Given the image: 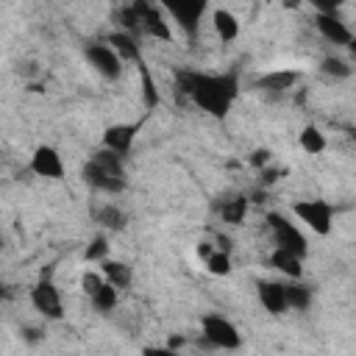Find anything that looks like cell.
<instances>
[{"label": "cell", "mask_w": 356, "mask_h": 356, "mask_svg": "<svg viewBox=\"0 0 356 356\" xmlns=\"http://www.w3.org/2000/svg\"><path fill=\"white\" fill-rule=\"evenodd\" d=\"M103 278L111 284V286H117V289H125L128 284H131V267L125 264V261H117V259H106L103 261Z\"/></svg>", "instance_id": "obj_19"}, {"label": "cell", "mask_w": 356, "mask_h": 356, "mask_svg": "<svg viewBox=\"0 0 356 356\" xmlns=\"http://www.w3.org/2000/svg\"><path fill=\"white\" fill-rule=\"evenodd\" d=\"M353 139H356V131H353Z\"/></svg>", "instance_id": "obj_35"}, {"label": "cell", "mask_w": 356, "mask_h": 356, "mask_svg": "<svg viewBox=\"0 0 356 356\" xmlns=\"http://www.w3.org/2000/svg\"><path fill=\"white\" fill-rule=\"evenodd\" d=\"M106 253H108V245H106V236H97L89 248H86V259L89 261H95V259H100V261H106Z\"/></svg>", "instance_id": "obj_28"}, {"label": "cell", "mask_w": 356, "mask_h": 356, "mask_svg": "<svg viewBox=\"0 0 356 356\" xmlns=\"http://www.w3.org/2000/svg\"><path fill=\"white\" fill-rule=\"evenodd\" d=\"M120 58H131V61H142V56H139V44H136V39L131 36V33H125V31H117V33H111L108 36V42H106Z\"/></svg>", "instance_id": "obj_14"}, {"label": "cell", "mask_w": 356, "mask_h": 356, "mask_svg": "<svg viewBox=\"0 0 356 356\" xmlns=\"http://www.w3.org/2000/svg\"><path fill=\"white\" fill-rule=\"evenodd\" d=\"M211 19H214V31H217V36H220L222 42H234V39L239 36V22H236V17H234L231 11L214 8Z\"/></svg>", "instance_id": "obj_18"}, {"label": "cell", "mask_w": 356, "mask_h": 356, "mask_svg": "<svg viewBox=\"0 0 356 356\" xmlns=\"http://www.w3.org/2000/svg\"><path fill=\"white\" fill-rule=\"evenodd\" d=\"M142 356H178V350H172V348H145Z\"/></svg>", "instance_id": "obj_30"}, {"label": "cell", "mask_w": 356, "mask_h": 356, "mask_svg": "<svg viewBox=\"0 0 356 356\" xmlns=\"http://www.w3.org/2000/svg\"><path fill=\"white\" fill-rule=\"evenodd\" d=\"M89 161H95L97 167H103L106 172H111V175H117V178H125V172H122V156L114 153V150H108V147L95 150Z\"/></svg>", "instance_id": "obj_20"}, {"label": "cell", "mask_w": 356, "mask_h": 356, "mask_svg": "<svg viewBox=\"0 0 356 356\" xmlns=\"http://www.w3.org/2000/svg\"><path fill=\"white\" fill-rule=\"evenodd\" d=\"M89 300H92V306H95L97 312H111V309L117 306V286H111V284L106 281Z\"/></svg>", "instance_id": "obj_23"}, {"label": "cell", "mask_w": 356, "mask_h": 356, "mask_svg": "<svg viewBox=\"0 0 356 356\" xmlns=\"http://www.w3.org/2000/svg\"><path fill=\"white\" fill-rule=\"evenodd\" d=\"M134 136H136V125H111L103 134V147L125 156L131 150V145H134Z\"/></svg>", "instance_id": "obj_13"}, {"label": "cell", "mask_w": 356, "mask_h": 356, "mask_svg": "<svg viewBox=\"0 0 356 356\" xmlns=\"http://www.w3.org/2000/svg\"><path fill=\"white\" fill-rule=\"evenodd\" d=\"M31 170L39 175V178H61L64 175V164H61V156L56 147L50 145H39L31 156Z\"/></svg>", "instance_id": "obj_9"}, {"label": "cell", "mask_w": 356, "mask_h": 356, "mask_svg": "<svg viewBox=\"0 0 356 356\" xmlns=\"http://www.w3.org/2000/svg\"><path fill=\"white\" fill-rule=\"evenodd\" d=\"M250 161H253V164H256V167H264V164H267V161H270V150H256V153H253V159H250Z\"/></svg>", "instance_id": "obj_31"}, {"label": "cell", "mask_w": 356, "mask_h": 356, "mask_svg": "<svg viewBox=\"0 0 356 356\" xmlns=\"http://www.w3.org/2000/svg\"><path fill=\"white\" fill-rule=\"evenodd\" d=\"M211 253H214V250H211V248H209V242H200V245H197V256H200V259H203V261H206V259H209V256H211Z\"/></svg>", "instance_id": "obj_32"}, {"label": "cell", "mask_w": 356, "mask_h": 356, "mask_svg": "<svg viewBox=\"0 0 356 356\" xmlns=\"http://www.w3.org/2000/svg\"><path fill=\"white\" fill-rule=\"evenodd\" d=\"M136 6V14H139V22H142V31L161 39V42H170L172 39V31H170V22L164 19V8L159 6H150V3H134Z\"/></svg>", "instance_id": "obj_8"}, {"label": "cell", "mask_w": 356, "mask_h": 356, "mask_svg": "<svg viewBox=\"0 0 356 356\" xmlns=\"http://www.w3.org/2000/svg\"><path fill=\"white\" fill-rule=\"evenodd\" d=\"M97 222L103 225V228H111V231H122L125 228V222H128V217L122 214V209H117V206H103L100 211H97Z\"/></svg>", "instance_id": "obj_21"}, {"label": "cell", "mask_w": 356, "mask_h": 356, "mask_svg": "<svg viewBox=\"0 0 356 356\" xmlns=\"http://www.w3.org/2000/svg\"><path fill=\"white\" fill-rule=\"evenodd\" d=\"M200 328H203V339L214 348H222V350H234L242 345V337L236 331V325L231 320H225L222 314H206L200 320Z\"/></svg>", "instance_id": "obj_2"}, {"label": "cell", "mask_w": 356, "mask_h": 356, "mask_svg": "<svg viewBox=\"0 0 356 356\" xmlns=\"http://www.w3.org/2000/svg\"><path fill=\"white\" fill-rule=\"evenodd\" d=\"M270 264H273L278 273L289 275V278H300V275H303V261H300V256H295V253H289V250L275 248L273 256H270Z\"/></svg>", "instance_id": "obj_16"}, {"label": "cell", "mask_w": 356, "mask_h": 356, "mask_svg": "<svg viewBox=\"0 0 356 356\" xmlns=\"http://www.w3.org/2000/svg\"><path fill=\"white\" fill-rule=\"evenodd\" d=\"M314 234L325 236L331 234V225H334V209L328 200H298L295 209H292Z\"/></svg>", "instance_id": "obj_4"}, {"label": "cell", "mask_w": 356, "mask_h": 356, "mask_svg": "<svg viewBox=\"0 0 356 356\" xmlns=\"http://www.w3.org/2000/svg\"><path fill=\"white\" fill-rule=\"evenodd\" d=\"M178 92L184 97H189L192 103H197L211 117H225L239 92V78H236V72L211 75V72L181 70L175 78V95Z\"/></svg>", "instance_id": "obj_1"}, {"label": "cell", "mask_w": 356, "mask_h": 356, "mask_svg": "<svg viewBox=\"0 0 356 356\" xmlns=\"http://www.w3.org/2000/svg\"><path fill=\"white\" fill-rule=\"evenodd\" d=\"M314 25H317V31L323 33V39H328L331 44H350V42H353L350 28H348L337 14H317V17H314Z\"/></svg>", "instance_id": "obj_11"}, {"label": "cell", "mask_w": 356, "mask_h": 356, "mask_svg": "<svg viewBox=\"0 0 356 356\" xmlns=\"http://www.w3.org/2000/svg\"><path fill=\"white\" fill-rule=\"evenodd\" d=\"M217 211L222 217V222H231V225H239L248 214V197L245 195H234V197H225L222 203H217Z\"/></svg>", "instance_id": "obj_15"}, {"label": "cell", "mask_w": 356, "mask_h": 356, "mask_svg": "<svg viewBox=\"0 0 356 356\" xmlns=\"http://www.w3.org/2000/svg\"><path fill=\"white\" fill-rule=\"evenodd\" d=\"M25 339H28V342H36V339H39V331H36V328H25Z\"/></svg>", "instance_id": "obj_33"}, {"label": "cell", "mask_w": 356, "mask_h": 356, "mask_svg": "<svg viewBox=\"0 0 356 356\" xmlns=\"http://www.w3.org/2000/svg\"><path fill=\"white\" fill-rule=\"evenodd\" d=\"M267 225H270V231H273V239H275V248H281V250H289V253H295V256H306V236L284 217V214H278V211H270L267 214Z\"/></svg>", "instance_id": "obj_3"}, {"label": "cell", "mask_w": 356, "mask_h": 356, "mask_svg": "<svg viewBox=\"0 0 356 356\" xmlns=\"http://www.w3.org/2000/svg\"><path fill=\"white\" fill-rule=\"evenodd\" d=\"M31 303H33L36 312H42V314L50 317V320H61V317H64L61 295H58V289H56L53 281H44V278H42V281L31 289Z\"/></svg>", "instance_id": "obj_6"}, {"label": "cell", "mask_w": 356, "mask_h": 356, "mask_svg": "<svg viewBox=\"0 0 356 356\" xmlns=\"http://www.w3.org/2000/svg\"><path fill=\"white\" fill-rule=\"evenodd\" d=\"M300 147H303L306 153L317 156V153H323V150H325V136H323L314 125H306V128L300 131Z\"/></svg>", "instance_id": "obj_22"}, {"label": "cell", "mask_w": 356, "mask_h": 356, "mask_svg": "<svg viewBox=\"0 0 356 356\" xmlns=\"http://www.w3.org/2000/svg\"><path fill=\"white\" fill-rule=\"evenodd\" d=\"M83 181L92 186V189H100V192H108V195H117L125 189V178H117L111 172H106L103 167H97L95 161H86L83 164Z\"/></svg>", "instance_id": "obj_10"}, {"label": "cell", "mask_w": 356, "mask_h": 356, "mask_svg": "<svg viewBox=\"0 0 356 356\" xmlns=\"http://www.w3.org/2000/svg\"><path fill=\"white\" fill-rule=\"evenodd\" d=\"M86 61H89L103 78H111V81H117L120 72H122V58H120L108 44H100V42L86 44Z\"/></svg>", "instance_id": "obj_7"}, {"label": "cell", "mask_w": 356, "mask_h": 356, "mask_svg": "<svg viewBox=\"0 0 356 356\" xmlns=\"http://www.w3.org/2000/svg\"><path fill=\"white\" fill-rule=\"evenodd\" d=\"M312 303V289L306 284H286V306L289 309H306Z\"/></svg>", "instance_id": "obj_24"}, {"label": "cell", "mask_w": 356, "mask_h": 356, "mask_svg": "<svg viewBox=\"0 0 356 356\" xmlns=\"http://www.w3.org/2000/svg\"><path fill=\"white\" fill-rule=\"evenodd\" d=\"M298 78H300V72H295V70H275V72L261 75L259 86H264L270 92H286V89H292L298 83Z\"/></svg>", "instance_id": "obj_17"}, {"label": "cell", "mask_w": 356, "mask_h": 356, "mask_svg": "<svg viewBox=\"0 0 356 356\" xmlns=\"http://www.w3.org/2000/svg\"><path fill=\"white\" fill-rule=\"evenodd\" d=\"M103 284H106V278L97 275V273H83V278H81V286H83V292H86L89 298H92Z\"/></svg>", "instance_id": "obj_29"}, {"label": "cell", "mask_w": 356, "mask_h": 356, "mask_svg": "<svg viewBox=\"0 0 356 356\" xmlns=\"http://www.w3.org/2000/svg\"><path fill=\"white\" fill-rule=\"evenodd\" d=\"M348 50H350V53H353V58H356V36H353V42L348 44Z\"/></svg>", "instance_id": "obj_34"}, {"label": "cell", "mask_w": 356, "mask_h": 356, "mask_svg": "<svg viewBox=\"0 0 356 356\" xmlns=\"http://www.w3.org/2000/svg\"><path fill=\"white\" fill-rule=\"evenodd\" d=\"M320 70H323L325 75H334V78H348V75H350V67H348L342 58H334V56H325L323 64H320Z\"/></svg>", "instance_id": "obj_27"}, {"label": "cell", "mask_w": 356, "mask_h": 356, "mask_svg": "<svg viewBox=\"0 0 356 356\" xmlns=\"http://www.w3.org/2000/svg\"><path fill=\"white\" fill-rule=\"evenodd\" d=\"M206 270L211 275H228L231 273V259L225 250H214L209 259H206Z\"/></svg>", "instance_id": "obj_26"}, {"label": "cell", "mask_w": 356, "mask_h": 356, "mask_svg": "<svg viewBox=\"0 0 356 356\" xmlns=\"http://www.w3.org/2000/svg\"><path fill=\"white\" fill-rule=\"evenodd\" d=\"M139 75H142V95H145V106H147V108H156V106H159V89H156L153 75H150V70H147V64H145V61H139Z\"/></svg>", "instance_id": "obj_25"}, {"label": "cell", "mask_w": 356, "mask_h": 356, "mask_svg": "<svg viewBox=\"0 0 356 356\" xmlns=\"http://www.w3.org/2000/svg\"><path fill=\"white\" fill-rule=\"evenodd\" d=\"M161 8L167 14H172L175 22H178V28L186 33V39L195 42L197 28H200V17L206 11V3L203 0H178V3H164Z\"/></svg>", "instance_id": "obj_5"}, {"label": "cell", "mask_w": 356, "mask_h": 356, "mask_svg": "<svg viewBox=\"0 0 356 356\" xmlns=\"http://www.w3.org/2000/svg\"><path fill=\"white\" fill-rule=\"evenodd\" d=\"M256 292H259V303L270 314H284L289 309L286 306V286L284 284H278V281H259Z\"/></svg>", "instance_id": "obj_12"}]
</instances>
